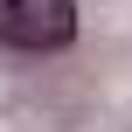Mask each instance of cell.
Masks as SVG:
<instances>
[{
    "mask_svg": "<svg viewBox=\"0 0 132 132\" xmlns=\"http://www.w3.org/2000/svg\"><path fill=\"white\" fill-rule=\"evenodd\" d=\"M77 35L70 0H0V42L7 49H63Z\"/></svg>",
    "mask_w": 132,
    "mask_h": 132,
    "instance_id": "1",
    "label": "cell"
}]
</instances>
